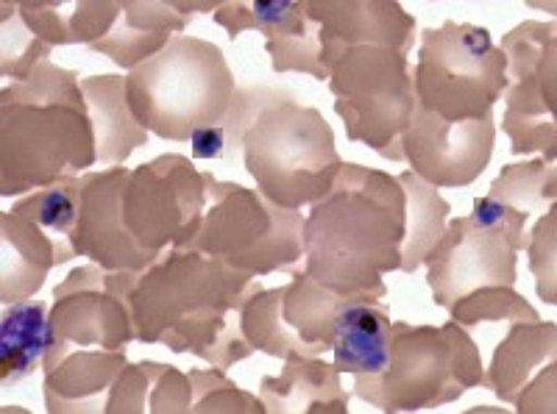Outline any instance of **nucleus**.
<instances>
[{"label":"nucleus","mask_w":557,"mask_h":414,"mask_svg":"<svg viewBox=\"0 0 557 414\" xmlns=\"http://www.w3.org/2000/svg\"><path fill=\"white\" fill-rule=\"evenodd\" d=\"M335 367L357 376H380L393 362V339L387 317L374 306H351L335 314Z\"/></svg>","instance_id":"obj_1"},{"label":"nucleus","mask_w":557,"mask_h":414,"mask_svg":"<svg viewBox=\"0 0 557 414\" xmlns=\"http://www.w3.org/2000/svg\"><path fill=\"white\" fill-rule=\"evenodd\" d=\"M51 346V331L45 321V303H14L0 323V373L3 384H14L37 371L45 348Z\"/></svg>","instance_id":"obj_2"},{"label":"nucleus","mask_w":557,"mask_h":414,"mask_svg":"<svg viewBox=\"0 0 557 414\" xmlns=\"http://www.w3.org/2000/svg\"><path fill=\"white\" fill-rule=\"evenodd\" d=\"M20 209H32V217L45 231L70 234L76 223V192L70 187H51Z\"/></svg>","instance_id":"obj_3"},{"label":"nucleus","mask_w":557,"mask_h":414,"mask_svg":"<svg viewBox=\"0 0 557 414\" xmlns=\"http://www.w3.org/2000/svg\"><path fill=\"white\" fill-rule=\"evenodd\" d=\"M193 159H218L226 153V134L221 126H203L190 134Z\"/></svg>","instance_id":"obj_4"}]
</instances>
